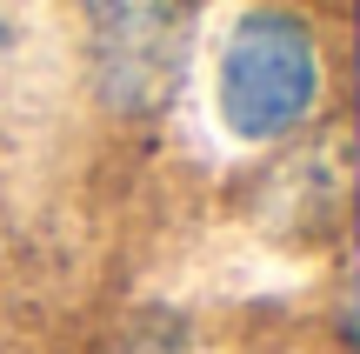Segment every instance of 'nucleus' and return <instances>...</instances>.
Returning a JSON list of instances; mask_svg holds the SVG:
<instances>
[{"instance_id": "obj_1", "label": "nucleus", "mask_w": 360, "mask_h": 354, "mask_svg": "<svg viewBox=\"0 0 360 354\" xmlns=\"http://www.w3.org/2000/svg\"><path fill=\"white\" fill-rule=\"evenodd\" d=\"M220 120L240 141H281L321 101V40L287 7H247L220 47Z\"/></svg>"}, {"instance_id": "obj_2", "label": "nucleus", "mask_w": 360, "mask_h": 354, "mask_svg": "<svg viewBox=\"0 0 360 354\" xmlns=\"http://www.w3.org/2000/svg\"><path fill=\"white\" fill-rule=\"evenodd\" d=\"M94 47V87L120 114H154L187 67L193 0H80Z\"/></svg>"}]
</instances>
